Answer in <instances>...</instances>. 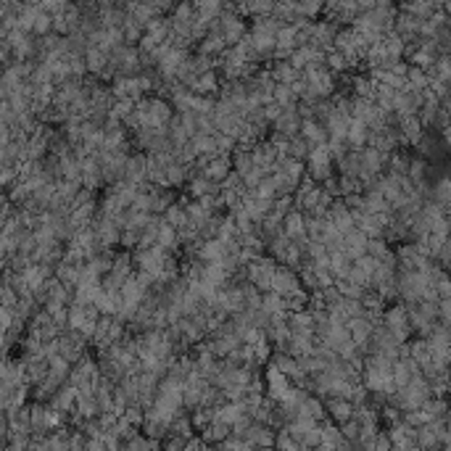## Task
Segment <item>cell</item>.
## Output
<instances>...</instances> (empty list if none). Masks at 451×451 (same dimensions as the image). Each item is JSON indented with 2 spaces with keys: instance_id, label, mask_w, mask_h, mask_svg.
I'll return each mask as SVG.
<instances>
[{
  "instance_id": "ac0fdd59",
  "label": "cell",
  "mask_w": 451,
  "mask_h": 451,
  "mask_svg": "<svg viewBox=\"0 0 451 451\" xmlns=\"http://www.w3.org/2000/svg\"><path fill=\"white\" fill-rule=\"evenodd\" d=\"M93 304L100 309V314H111V317H116V314H119V307H122V293H113V290H106L100 285Z\"/></svg>"
},
{
  "instance_id": "ffe728a7",
  "label": "cell",
  "mask_w": 451,
  "mask_h": 451,
  "mask_svg": "<svg viewBox=\"0 0 451 451\" xmlns=\"http://www.w3.org/2000/svg\"><path fill=\"white\" fill-rule=\"evenodd\" d=\"M113 256H116V251H113V248H100L96 256L87 258L90 272H96L98 277H106V274L111 272V267H113Z\"/></svg>"
},
{
  "instance_id": "4dcf8cb0",
  "label": "cell",
  "mask_w": 451,
  "mask_h": 451,
  "mask_svg": "<svg viewBox=\"0 0 451 451\" xmlns=\"http://www.w3.org/2000/svg\"><path fill=\"white\" fill-rule=\"evenodd\" d=\"M367 254H370V256H375V258H386V256H390L393 251L388 248L386 238H370V245H367Z\"/></svg>"
},
{
  "instance_id": "4316f807",
  "label": "cell",
  "mask_w": 451,
  "mask_h": 451,
  "mask_svg": "<svg viewBox=\"0 0 451 451\" xmlns=\"http://www.w3.org/2000/svg\"><path fill=\"white\" fill-rule=\"evenodd\" d=\"M164 219H166L172 227H177V230L182 225H188L190 219H188V206H185V198H182V201H175L169 209L164 211Z\"/></svg>"
},
{
  "instance_id": "8992f818",
  "label": "cell",
  "mask_w": 451,
  "mask_h": 451,
  "mask_svg": "<svg viewBox=\"0 0 451 451\" xmlns=\"http://www.w3.org/2000/svg\"><path fill=\"white\" fill-rule=\"evenodd\" d=\"M327 219L338 227L340 232H349V230H354L356 227L354 211L346 206V201H343V198H336V201L330 204V209H327Z\"/></svg>"
},
{
  "instance_id": "9a60e30c",
  "label": "cell",
  "mask_w": 451,
  "mask_h": 451,
  "mask_svg": "<svg viewBox=\"0 0 451 451\" xmlns=\"http://www.w3.org/2000/svg\"><path fill=\"white\" fill-rule=\"evenodd\" d=\"M349 330H351V338L356 340V343H367V340L372 338V330H375V320H372L370 314L364 311V314H359V317H351L349 320Z\"/></svg>"
},
{
  "instance_id": "8fae6325",
  "label": "cell",
  "mask_w": 451,
  "mask_h": 451,
  "mask_svg": "<svg viewBox=\"0 0 451 451\" xmlns=\"http://www.w3.org/2000/svg\"><path fill=\"white\" fill-rule=\"evenodd\" d=\"M232 169H235L232 156H230V153H217V156L201 169V175H206L209 179H217V182H225V177L232 172Z\"/></svg>"
},
{
  "instance_id": "7a4b0ae2",
  "label": "cell",
  "mask_w": 451,
  "mask_h": 451,
  "mask_svg": "<svg viewBox=\"0 0 451 451\" xmlns=\"http://www.w3.org/2000/svg\"><path fill=\"white\" fill-rule=\"evenodd\" d=\"M383 322L390 327V333L393 336H399L402 340H406L409 336H412V320H409V309H406V304H396V307H390L383 311Z\"/></svg>"
},
{
  "instance_id": "1f68e13d",
  "label": "cell",
  "mask_w": 451,
  "mask_h": 451,
  "mask_svg": "<svg viewBox=\"0 0 451 451\" xmlns=\"http://www.w3.org/2000/svg\"><path fill=\"white\" fill-rule=\"evenodd\" d=\"M119 245H124L127 251H135V248L140 245V230L124 227V230H122V243H119Z\"/></svg>"
},
{
  "instance_id": "52a82bcc",
  "label": "cell",
  "mask_w": 451,
  "mask_h": 451,
  "mask_svg": "<svg viewBox=\"0 0 451 451\" xmlns=\"http://www.w3.org/2000/svg\"><path fill=\"white\" fill-rule=\"evenodd\" d=\"M111 90L116 100H138V98H143V90H140V82H138V74H119L116 80L111 82Z\"/></svg>"
},
{
  "instance_id": "30bf717a",
  "label": "cell",
  "mask_w": 451,
  "mask_h": 451,
  "mask_svg": "<svg viewBox=\"0 0 451 451\" xmlns=\"http://www.w3.org/2000/svg\"><path fill=\"white\" fill-rule=\"evenodd\" d=\"M48 404L56 412H61V415H72L74 406H77V386H72V383L66 380L64 386L53 393V399H50Z\"/></svg>"
},
{
  "instance_id": "cb8c5ba5",
  "label": "cell",
  "mask_w": 451,
  "mask_h": 451,
  "mask_svg": "<svg viewBox=\"0 0 451 451\" xmlns=\"http://www.w3.org/2000/svg\"><path fill=\"white\" fill-rule=\"evenodd\" d=\"M430 201H435L441 209H449L451 206V177H441L433 185V190L428 193Z\"/></svg>"
},
{
  "instance_id": "44dd1931",
  "label": "cell",
  "mask_w": 451,
  "mask_h": 451,
  "mask_svg": "<svg viewBox=\"0 0 451 451\" xmlns=\"http://www.w3.org/2000/svg\"><path fill=\"white\" fill-rule=\"evenodd\" d=\"M232 433V425L230 422H225V419H214V422H209L204 430H201V435H204V441L209 443V446H217L219 441H225L227 435Z\"/></svg>"
},
{
  "instance_id": "6da1fadb",
  "label": "cell",
  "mask_w": 451,
  "mask_h": 451,
  "mask_svg": "<svg viewBox=\"0 0 451 451\" xmlns=\"http://www.w3.org/2000/svg\"><path fill=\"white\" fill-rule=\"evenodd\" d=\"M307 175L317 182H324L336 175V159L330 153L327 143L324 145H311L309 151V159H307Z\"/></svg>"
},
{
  "instance_id": "d6a6232c",
  "label": "cell",
  "mask_w": 451,
  "mask_h": 451,
  "mask_svg": "<svg viewBox=\"0 0 451 451\" xmlns=\"http://www.w3.org/2000/svg\"><path fill=\"white\" fill-rule=\"evenodd\" d=\"M375 449H393V441H390V433H380L375 435Z\"/></svg>"
},
{
  "instance_id": "9c48e42d",
  "label": "cell",
  "mask_w": 451,
  "mask_h": 451,
  "mask_svg": "<svg viewBox=\"0 0 451 451\" xmlns=\"http://www.w3.org/2000/svg\"><path fill=\"white\" fill-rule=\"evenodd\" d=\"M301 124H304V116L298 113V106H290V109H283V113L277 116V122L272 124V129L293 138V135L301 132Z\"/></svg>"
},
{
  "instance_id": "d4e9b609",
  "label": "cell",
  "mask_w": 451,
  "mask_h": 451,
  "mask_svg": "<svg viewBox=\"0 0 451 451\" xmlns=\"http://www.w3.org/2000/svg\"><path fill=\"white\" fill-rule=\"evenodd\" d=\"M285 156H293V159H301V162H307L309 159V151H311V145H309V140L298 132V135H293L288 143H285Z\"/></svg>"
},
{
  "instance_id": "83f0119b",
  "label": "cell",
  "mask_w": 451,
  "mask_h": 451,
  "mask_svg": "<svg viewBox=\"0 0 451 451\" xmlns=\"http://www.w3.org/2000/svg\"><path fill=\"white\" fill-rule=\"evenodd\" d=\"M190 143L195 145L198 156H201V153H219V145H217V132H214V135H206V132H195L193 138H190Z\"/></svg>"
},
{
  "instance_id": "ba28073f",
  "label": "cell",
  "mask_w": 451,
  "mask_h": 451,
  "mask_svg": "<svg viewBox=\"0 0 451 451\" xmlns=\"http://www.w3.org/2000/svg\"><path fill=\"white\" fill-rule=\"evenodd\" d=\"M222 85H225V80H222L219 69H209L190 85V90L198 96H217V93H222Z\"/></svg>"
},
{
  "instance_id": "2e32d148",
  "label": "cell",
  "mask_w": 451,
  "mask_h": 451,
  "mask_svg": "<svg viewBox=\"0 0 451 451\" xmlns=\"http://www.w3.org/2000/svg\"><path fill=\"white\" fill-rule=\"evenodd\" d=\"M230 48L225 40V34L222 30H217V32H209L201 43H198V53H204V56H211V58H219L225 50Z\"/></svg>"
},
{
  "instance_id": "5bb4252c",
  "label": "cell",
  "mask_w": 451,
  "mask_h": 451,
  "mask_svg": "<svg viewBox=\"0 0 451 451\" xmlns=\"http://www.w3.org/2000/svg\"><path fill=\"white\" fill-rule=\"evenodd\" d=\"M283 232L288 235L290 241H296V238H304L307 235V214L301 209H293L288 211V217L283 219Z\"/></svg>"
},
{
  "instance_id": "f546056e",
  "label": "cell",
  "mask_w": 451,
  "mask_h": 451,
  "mask_svg": "<svg viewBox=\"0 0 451 451\" xmlns=\"http://www.w3.org/2000/svg\"><path fill=\"white\" fill-rule=\"evenodd\" d=\"M340 179V193L351 195V193H364V182L356 175H338Z\"/></svg>"
},
{
  "instance_id": "277c9868",
  "label": "cell",
  "mask_w": 451,
  "mask_h": 451,
  "mask_svg": "<svg viewBox=\"0 0 451 451\" xmlns=\"http://www.w3.org/2000/svg\"><path fill=\"white\" fill-rule=\"evenodd\" d=\"M298 288H304L301 274L296 272V270H290L288 264H280L277 272H274V280H272L274 293H280V296H290V293H296Z\"/></svg>"
},
{
  "instance_id": "7402d4cb",
  "label": "cell",
  "mask_w": 451,
  "mask_h": 451,
  "mask_svg": "<svg viewBox=\"0 0 451 451\" xmlns=\"http://www.w3.org/2000/svg\"><path fill=\"white\" fill-rule=\"evenodd\" d=\"M225 254H227V241H222V238L204 241L201 248H198V258H204V261H222Z\"/></svg>"
},
{
  "instance_id": "3957f363",
  "label": "cell",
  "mask_w": 451,
  "mask_h": 451,
  "mask_svg": "<svg viewBox=\"0 0 451 451\" xmlns=\"http://www.w3.org/2000/svg\"><path fill=\"white\" fill-rule=\"evenodd\" d=\"M93 230H96L98 241H100L103 248H113L116 243H122V227L116 225V219H113L111 214L98 211L96 222H93Z\"/></svg>"
},
{
  "instance_id": "4fadbf2b",
  "label": "cell",
  "mask_w": 451,
  "mask_h": 451,
  "mask_svg": "<svg viewBox=\"0 0 451 451\" xmlns=\"http://www.w3.org/2000/svg\"><path fill=\"white\" fill-rule=\"evenodd\" d=\"M367 245H370V235L364 230L354 227V230L346 232V254H349V258H354V261L362 258L367 254Z\"/></svg>"
},
{
  "instance_id": "f1b7e54d",
  "label": "cell",
  "mask_w": 451,
  "mask_h": 451,
  "mask_svg": "<svg viewBox=\"0 0 451 451\" xmlns=\"http://www.w3.org/2000/svg\"><path fill=\"white\" fill-rule=\"evenodd\" d=\"M309 293L307 288H298L296 293H290V296H285V301H288V311H304V309H309Z\"/></svg>"
},
{
  "instance_id": "d6986e66",
  "label": "cell",
  "mask_w": 451,
  "mask_h": 451,
  "mask_svg": "<svg viewBox=\"0 0 451 451\" xmlns=\"http://www.w3.org/2000/svg\"><path fill=\"white\" fill-rule=\"evenodd\" d=\"M346 140H349V145H351V151H362V148H367V140H370V124L354 116Z\"/></svg>"
},
{
  "instance_id": "603a6c76",
  "label": "cell",
  "mask_w": 451,
  "mask_h": 451,
  "mask_svg": "<svg viewBox=\"0 0 451 451\" xmlns=\"http://www.w3.org/2000/svg\"><path fill=\"white\" fill-rule=\"evenodd\" d=\"M111 274H116L119 280H127L135 274V261H132V251H119L116 256H113V267H111Z\"/></svg>"
},
{
  "instance_id": "5b68a950",
  "label": "cell",
  "mask_w": 451,
  "mask_h": 451,
  "mask_svg": "<svg viewBox=\"0 0 451 451\" xmlns=\"http://www.w3.org/2000/svg\"><path fill=\"white\" fill-rule=\"evenodd\" d=\"M122 179L138 182V185L148 182V156H145V151H132L129 153L127 164L122 169Z\"/></svg>"
},
{
  "instance_id": "7c38bea8",
  "label": "cell",
  "mask_w": 451,
  "mask_h": 451,
  "mask_svg": "<svg viewBox=\"0 0 451 451\" xmlns=\"http://www.w3.org/2000/svg\"><path fill=\"white\" fill-rule=\"evenodd\" d=\"M324 406H327V415H330V419H333V422H338V425L349 422V419L354 417V412H356V404L349 402V399H340V396L324 399Z\"/></svg>"
},
{
  "instance_id": "e0dca14e",
  "label": "cell",
  "mask_w": 451,
  "mask_h": 451,
  "mask_svg": "<svg viewBox=\"0 0 451 451\" xmlns=\"http://www.w3.org/2000/svg\"><path fill=\"white\" fill-rule=\"evenodd\" d=\"M301 135L309 140V145H324L330 140V132H327L324 122H320V119H304Z\"/></svg>"
},
{
  "instance_id": "484cf974",
  "label": "cell",
  "mask_w": 451,
  "mask_h": 451,
  "mask_svg": "<svg viewBox=\"0 0 451 451\" xmlns=\"http://www.w3.org/2000/svg\"><path fill=\"white\" fill-rule=\"evenodd\" d=\"M351 264H354V258H349V254L346 251H336V254H330V274L336 277V280H343L346 274H349V270H351Z\"/></svg>"
}]
</instances>
